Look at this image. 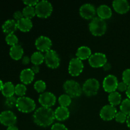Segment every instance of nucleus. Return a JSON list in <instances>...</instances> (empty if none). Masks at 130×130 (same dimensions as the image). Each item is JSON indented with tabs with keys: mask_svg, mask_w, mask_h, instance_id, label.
<instances>
[{
	"mask_svg": "<svg viewBox=\"0 0 130 130\" xmlns=\"http://www.w3.org/2000/svg\"><path fill=\"white\" fill-rule=\"evenodd\" d=\"M84 68L83 61L78 58H73L69 64V72L72 76H77L82 72Z\"/></svg>",
	"mask_w": 130,
	"mask_h": 130,
	"instance_id": "nucleus-8",
	"label": "nucleus"
},
{
	"mask_svg": "<svg viewBox=\"0 0 130 130\" xmlns=\"http://www.w3.org/2000/svg\"><path fill=\"white\" fill-rule=\"evenodd\" d=\"M89 29L91 34L95 36L104 35L107 30V23L105 20L96 17L91 19L89 24Z\"/></svg>",
	"mask_w": 130,
	"mask_h": 130,
	"instance_id": "nucleus-2",
	"label": "nucleus"
},
{
	"mask_svg": "<svg viewBox=\"0 0 130 130\" xmlns=\"http://www.w3.org/2000/svg\"><path fill=\"white\" fill-rule=\"evenodd\" d=\"M96 13L99 17L105 20L111 17L112 11L110 6L108 5H101L96 9Z\"/></svg>",
	"mask_w": 130,
	"mask_h": 130,
	"instance_id": "nucleus-18",
	"label": "nucleus"
},
{
	"mask_svg": "<svg viewBox=\"0 0 130 130\" xmlns=\"http://www.w3.org/2000/svg\"><path fill=\"white\" fill-rule=\"evenodd\" d=\"M51 130H68V128L64 124L57 123L52 125Z\"/></svg>",
	"mask_w": 130,
	"mask_h": 130,
	"instance_id": "nucleus-36",
	"label": "nucleus"
},
{
	"mask_svg": "<svg viewBox=\"0 0 130 130\" xmlns=\"http://www.w3.org/2000/svg\"><path fill=\"white\" fill-rule=\"evenodd\" d=\"M0 123L8 127L13 126L17 123V117L11 110H5L0 114Z\"/></svg>",
	"mask_w": 130,
	"mask_h": 130,
	"instance_id": "nucleus-12",
	"label": "nucleus"
},
{
	"mask_svg": "<svg viewBox=\"0 0 130 130\" xmlns=\"http://www.w3.org/2000/svg\"><path fill=\"white\" fill-rule=\"evenodd\" d=\"M121 111L126 115L130 114V99H126L121 102L120 105Z\"/></svg>",
	"mask_w": 130,
	"mask_h": 130,
	"instance_id": "nucleus-29",
	"label": "nucleus"
},
{
	"mask_svg": "<svg viewBox=\"0 0 130 130\" xmlns=\"http://www.w3.org/2000/svg\"><path fill=\"white\" fill-rule=\"evenodd\" d=\"M55 118L58 121H64L69 117L70 112L68 108L65 107H58L54 111Z\"/></svg>",
	"mask_w": 130,
	"mask_h": 130,
	"instance_id": "nucleus-20",
	"label": "nucleus"
},
{
	"mask_svg": "<svg viewBox=\"0 0 130 130\" xmlns=\"http://www.w3.org/2000/svg\"><path fill=\"white\" fill-rule=\"evenodd\" d=\"M123 81L128 86H130V69L124 70L122 75Z\"/></svg>",
	"mask_w": 130,
	"mask_h": 130,
	"instance_id": "nucleus-35",
	"label": "nucleus"
},
{
	"mask_svg": "<svg viewBox=\"0 0 130 130\" xmlns=\"http://www.w3.org/2000/svg\"><path fill=\"white\" fill-rule=\"evenodd\" d=\"M31 70L34 72V74L38 73L39 72V70H40V67L39 66H37V65H34L32 67H31Z\"/></svg>",
	"mask_w": 130,
	"mask_h": 130,
	"instance_id": "nucleus-41",
	"label": "nucleus"
},
{
	"mask_svg": "<svg viewBox=\"0 0 130 130\" xmlns=\"http://www.w3.org/2000/svg\"><path fill=\"white\" fill-rule=\"evenodd\" d=\"M91 50L88 46H82L77 49L76 52V57L79 58L80 60H86L89 58L91 55Z\"/></svg>",
	"mask_w": 130,
	"mask_h": 130,
	"instance_id": "nucleus-23",
	"label": "nucleus"
},
{
	"mask_svg": "<svg viewBox=\"0 0 130 130\" xmlns=\"http://www.w3.org/2000/svg\"><path fill=\"white\" fill-rule=\"evenodd\" d=\"M114 10L121 14H124L129 10L130 5L127 0H114L112 2Z\"/></svg>",
	"mask_w": 130,
	"mask_h": 130,
	"instance_id": "nucleus-16",
	"label": "nucleus"
},
{
	"mask_svg": "<svg viewBox=\"0 0 130 130\" xmlns=\"http://www.w3.org/2000/svg\"><path fill=\"white\" fill-rule=\"evenodd\" d=\"M22 13L24 18H27V19H32L35 15H36V14L35 7L30 6H25L23 8Z\"/></svg>",
	"mask_w": 130,
	"mask_h": 130,
	"instance_id": "nucleus-27",
	"label": "nucleus"
},
{
	"mask_svg": "<svg viewBox=\"0 0 130 130\" xmlns=\"http://www.w3.org/2000/svg\"><path fill=\"white\" fill-rule=\"evenodd\" d=\"M128 87V85H127L125 83H124L123 81H122V82L118 83L117 90H119V91H121V92H123V91H126Z\"/></svg>",
	"mask_w": 130,
	"mask_h": 130,
	"instance_id": "nucleus-37",
	"label": "nucleus"
},
{
	"mask_svg": "<svg viewBox=\"0 0 130 130\" xmlns=\"http://www.w3.org/2000/svg\"><path fill=\"white\" fill-rule=\"evenodd\" d=\"M15 88L13 84L11 82H6L4 83L1 92L5 97H10L15 94Z\"/></svg>",
	"mask_w": 130,
	"mask_h": 130,
	"instance_id": "nucleus-24",
	"label": "nucleus"
},
{
	"mask_svg": "<svg viewBox=\"0 0 130 130\" xmlns=\"http://www.w3.org/2000/svg\"><path fill=\"white\" fill-rule=\"evenodd\" d=\"M18 29L17 22L14 19H8L4 22L2 25V29L6 34H13Z\"/></svg>",
	"mask_w": 130,
	"mask_h": 130,
	"instance_id": "nucleus-19",
	"label": "nucleus"
},
{
	"mask_svg": "<svg viewBox=\"0 0 130 130\" xmlns=\"http://www.w3.org/2000/svg\"><path fill=\"white\" fill-rule=\"evenodd\" d=\"M44 55V62L48 67L52 69H55L59 66L60 59L58 53L53 50L50 49L45 52Z\"/></svg>",
	"mask_w": 130,
	"mask_h": 130,
	"instance_id": "nucleus-7",
	"label": "nucleus"
},
{
	"mask_svg": "<svg viewBox=\"0 0 130 130\" xmlns=\"http://www.w3.org/2000/svg\"><path fill=\"white\" fill-rule=\"evenodd\" d=\"M35 46L37 49L41 52H46L51 49L52 42L50 38L45 36L38 37L35 41Z\"/></svg>",
	"mask_w": 130,
	"mask_h": 130,
	"instance_id": "nucleus-13",
	"label": "nucleus"
},
{
	"mask_svg": "<svg viewBox=\"0 0 130 130\" xmlns=\"http://www.w3.org/2000/svg\"><path fill=\"white\" fill-rule=\"evenodd\" d=\"M65 91L71 98L79 97L83 92V88L77 81L72 79L67 80L63 84Z\"/></svg>",
	"mask_w": 130,
	"mask_h": 130,
	"instance_id": "nucleus-4",
	"label": "nucleus"
},
{
	"mask_svg": "<svg viewBox=\"0 0 130 130\" xmlns=\"http://www.w3.org/2000/svg\"><path fill=\"white\" fill-rule=\"evenodd\" d=\"M30 61L34 65L41 64L44 61V55L41 52H35L30 56Z\"/></svg>",
	"mask_w": 130,
	"mask_h": 130,
	"instance_id": "nucleus-26",
	"label": "nucleus"
},
{
	"mask_svg": "<svg viewBox=\"0 0 130 130\" xmlns=\"http://www.w3.org/2000/svg\"><path fill=\"white\" fill-rule=\"evenodd\" d=\"M16 107L19 111L24 113H29L34 110L36 103L33 99L27 96H20L17 100Z\"/></svg>",
	"mask_w": 130,
	"mask_h": 130,
	"instance_id": "nucleus-3",
	"label": "nucleus"
},
{
	"mask_svg": "<svg viewBox=\"0 0 130 130\" xmlns=\"http://www.w3.org/2000/svg\"><path fill=\"white\" fill-rule=\"evenodd\" d=\"M104 67V70H105V71H108V70H109L110 68H111V66H110V63H109L107 62V63L104 65V67Z\"/></svg>",
	"mask_w": 130,
	"mask_h": 130,
	"instance_id": "nucleus-42",
	"label": "nucleus"
},
{
	"mask_svg": "<svg viewBox=\"0 0 130 130\" xmlns=\"http://www.w3.org/2000/svg\"><path fill=\"white\" fill-rule=\"evenodd\" d=\"M34 123L38 126L47 127L54 121L55 113L50 107H40L35 110L33 115Z\"/></svg>",
	"mask_w": 130,
	"mask_h": 130,
	"instance_id": "nucleus-1",
	"label": "nucleus"
},
{
	"mask_svg": "<svg viewBox=\"0 0 130 130\" xmlns=\"http://www.w3.org/2000/svg\"><path fill=\"white\" fill-rule=\"evenodd\" d=\"M23 2L26 6H36L39 2V1L38 0H24Z\"/></svg>",
	"mask_w": 130,
	"mask_h": 130,
	"instance_id": "nucleus-38",
	"label": "nucleus"
},
{
	"mask_svg": "<svg viewBox=\"0 0 130 130\" xmlns=\"http://www.w3.org/2000/svg\"><path fill=\"white\" fill-rule=\"evenodd\" d=\"M34 89L36 90L39 93H43L44 90H46V85L45 82L43 81V80H38L36 81L34 85Z\"/></svg>",
	"mask_w": 130,
	"mask_h": 130,
	"instance_id": "nucleus-32",
	"label": "nucleus"
},
{
	"mask_svg": "<svg viewBox=\"0 0 130 130\" xmlns=\"http://www.w3.org/2000/svg\"><path fill=\"white\" fill-rule=\"evenodd\" d=\"M126 94L128 99H130V86H128V88H127L126 91Z\"/></svg>",
	"mask_w": 130,
	"mask_h": 130,
	"instance_id": "nucleus-44",
	"label": "nucleus"
},
{
	"mask_svg": "<svg viewBox=\"0 0 130 130\" xmlns=\"http://www.w3.org/2000/svg\"><path fill=\"white\" fill-rule=\"evenodd\" d=\"M34 75L35 74L32 71L31 69H25L20 72V79L22 83L27 85L32 82L34 79Z\"/></svg>",
	"mask_w": 130,
	"mask_h": 130,
	"instance_id": "nucleus-17",
	"label": "nucleus"
},
{
	"mask_svg": "<svg viewBox=\"0 0 130 130\" xmlns=\"http://www.w3.org/2000/svg\"><path fill=\"white\" fill-rule=\"evenodd\" d=\"M13 17L17 21H18V20H20V19H22V18H24V15H23L22 11H19V10L16 11L15 13H14Z\"/></svg>",
	"mask_w": 130,
	"mask_h": 130,
	"instance_id": "nucleus-39",
	"label": "nucleus"
},
{
	"mask_svg": "<svg viewBox=\"0 0 130 130\" xmlns=\"http://www.w3.org/2000/svg\"><path fill=\"white\" fill-rule=\"evenodd\" d=\"M127 116H128V115L124 114L123 112H118L115 116V119L118 123H123L125 121H126Z\"/></svg>",
	"mask_w": 130,
	"mask_h": 130,
	"instance_id": "nucleus-33",
	"label": "nucleus"
},
{
	"mask_svg": "<svg viewBox=\"0 0 130 130\" xmlns=\"http://www.w3.org/2000/svg\"><path fill=\"white\" fill-rule=\"evenodd\" d=\"M126 124H127V126H128V128H130V114L128 115V116H127Z\"/></svg>",
	"mask_w": 130,
	"mask_h": 130,
	"instance_id": "nucleus-45",
	"label": "nucleus"
},
{
	"mask_svg": "<svg viewBox=\"0 0 130 130\" xmlns=\"http://www.w3.org/2000/svg\"><path fill=\"white\" fill-rule=\"evenodd\" d=\"M96 10L94 5L90 3H85L81 5L79 8L80 15L85 19H93L95 17Z\"/></svg>",
	"mask_w": 130,
	"mask_h": 130,
	"instance_id": "nucleus-15",
	"label": "nucleus"
},
{
	"mask_svg": "<svg viewBox=\"0 0 130 130\" xmlns=\"http://www.w3.org/2000/svg\"><path fill=\"white\" fill-rule=\"evenodd\" d=\"M3 85H4V84H3V81H1V79H0V91H1V90H2Z\"/></svg>",
	"mask_w": 130,
	"mask_h": 130,
	"instance_id": "nucleus-46",
	"label": "nucleus"
},
{
	"mask_svg": "<svg viewBox=\"0 0 130 130\" xmlns=\"http://www.w3.org/2000/svg\"><path fill=\"white\" fill-rule=\"evenodd\" d=\"M56 96L52 92L50 91H45L40 94L38 99L39 104L42 105V107H50L55 105L56 102Z\"/></svg>",
	"mask_w": 130,
	"mask_h": 130,
	"instance_id": "nucleus-11",
	"label": "nucleus"
},
{
	"mask_svg": "<svg viewBox=\"0 0 130 130\" xmlns=\"http://www.w3.org/2000/svg\"><path fill=\"white\" fill-rule=\"evenodd\" d=\"M100 88V83L95 78H90L86 80L83 85V91L87 96H93L97 93Z\"/></svg>",
	"mask_w": 130,
	"mask_h": 130,
	"instance_id": "nucleus-6",
	"label": "nucleus"
},
{
	"mask_svg": "<svg viewBox=\"0 0 130 130\" xmlns=\"http://www.w3.org/2000/svg\"><path fill=\"white\" fill-rule=\"evenodd\" d=\"M5 41L8 44L13 46L18 44L19 39H18L17 36L15 34H10L6 36V38H5Z\"/></svg>",
	"mask_w": 130,
	"mask_h": 130,
	"instance_id": "nucleus-31",
	"label": "nucleus"
},
{
	"mask_svg": "<svg viewBox=\"0 0 130 130\" xmlns=\"http://www.w3.org/2000/svg\"><path fill=\"white\" fill-rule=\"evenodd\" d=\"M117 112L118 111L116 107L109 104L104 105L102 108L100 112V116L104 120L110 121L115 118Z\"/></svg>",
	"mask_w": 130,
	"mask_h": 130,
	"instance_id": "nucleus-14",
	"label": "nucleus"
},
{
	"mask_svg": "<svg viewBox=\"0 0 130 130\" xmlns=\"http://www.w3.org/2000/svg\"><path fill=\"white\" fill-rule=\"evenodd\" d=\"M17 27L22 32H28L32 27V22L30 19L27 18H22L20 20L17 21Z\"/></svg>",
	"mask_w": 130,
	"mask_h": 130,
	"instance_id": "nucleus-21",
	"label": "nucleus"
},
{
	"mask_svg": "<svg viewBox=\"0 0 130 130\" xmlns=\"http://www.w3.org/2000/svg\"><path fill=\"white\" fill-rule=\"evenodd\" d=\"M88 62L91 67L97 68L104 67V65L107 62V58L104 53L98 52L90 56L88 58Z\"/></svg>",
	"mask_w": 130,
	"mask_h": 130,
	"instance_id": "nucleus-9",
	"label": "nucleus"
},
{
	"mask_svg": "<svg viewBox=\"0 0 130 130\" xmlns=\"http://www.w3.org/2000/svg\"><path fill=\"white\" fill-rule=\"evenodd\" d=\"M118 85V80L116 76L109 74L104 78L103 81V88L107 92L110 93L116 91Z\"/></svg>",
	"mask_w": 130,
	"mask_h": 130,
	"instance_id": "nucleus-10",
	"label": "nucleus"
},
{
	"mask_svg": "<svg viewBox=\"0 0 130 130\" xmlns=\"http://www.w3.org/2000/svg\"><path fill=\"white\" fill-rule=\"evenodd\" d=\"M121 95L118 91H114V92L110 93L109 95V97H108V100H109L110 104L112 105H114V106L121 104Z\"/></svg>",
	"mask_w": 130,
	"mask_h": 130,
	"instance_id": "nucleus-25",
	"label": "nucleus"
},
{
	"mask_svg": "<svg viewBox=\"0 0 130 130\" xmlns=\"http://www.w3.org/2000/svg\"><path fill=\"white\" fill-rule=\"evenodd\" d=\"M71 102H72L71 97L67 94H63L58 98V103L62 107H67L69 105H71Z\"/></svg>",
	"mask_w": 130,
	"mask_h": 130,
	"instance_id": "nucleus-28",
	"label": "nucleus"
},
{
	"mask_svg": "<svg viewBox=\"0 0 130 130\" xmlns=\"http://www.w3.org/2000/svg\"><path fill=\"white\" fill-rule=\"evenodd\" d=\"M27 91V88L24 84H18L15 86V93L19 97L24 96Z\"/></svg>",
	"mask_w": 130,
	"mask_h": 130,
	"instance_id": "nucleus-30",
	"label": "nucleus"
},
{
	"mask_svg": "<svg viewBox=\"0 0 130 130\" xmlns=\"http://www.w3.org/2000/svg\"><path fill=\"white\" fill-rule=\"evenodd\" d=\"M36 14L40 18H47L50 17L53 11V6L50 1L42 0L38 2L35 6Z\"/></svg>",
	"mask_w": 130,
	"mask_h": 130,
	"instance_id": "nucleus-5",
	"label": "nucleus"
},
{
	"mask_svg": "<svg viewBox=\"0 0 130 130\" xmlns=\"http://www.w3.org/2000/svg\"><path fill=\"white\" fill-rule=\"evenodd\" d=\"M17 100V99H16L14 96L8 97L6 98V101H5V104L6 106H8V107L13 108V107H16Z\"/></svg>",
	"mask_w": 130,
	"mask_h": 130,
	"instance_id": "nucleus-34",
	"label": "nucleus"
},
{
	"mask_svg": "<svg viewBox=\"0 0 130 130\" xmlns=\"http://www.w3.org/2000/svg\"><path fill=\"white\" fill-rule=\"evenodd\" d=\"M24 54V49L20 44H16L11 46L10 49V55L11 58L15 60H20L22 58Z\"/></svg>",
	"mask_w": 130,
	"mask_h": 130,
	"instance_id": "nucleus-22",
	"label": "nucleus"
},
{
	"mask_svg": "<svg viewBox=\"0 0 130 130\" xmlns=\"http://www.w3.org/2000/svg\"><path fill=\"white\" fill-rule=\"evenodd\" d=\"M30 58L28 56H24L22 58V62L23 64L27 65L30 62Z\"/></svg>",
	"mask_w": 130,
	"mask_h": 130,
	"instance_id": "nucleus-40",
	"label": "nucleus"
},
{
	"mask_svg": "<svg viewBox=\"0 0 130 130\" xmlns=\"http://www.w3.org/2000/svg\"><path fill=\"white\" fill-rule=\"evenodd\" d=\"M6 130H19V129H18V128L16 126L13 125V126H11L8 127Z\"/></svg>",
	"mask_w": 130,
	"mask_h": 130,
	"instance_id": "nucleus-43",
	"label": "nucleus"
}]
</instances>
